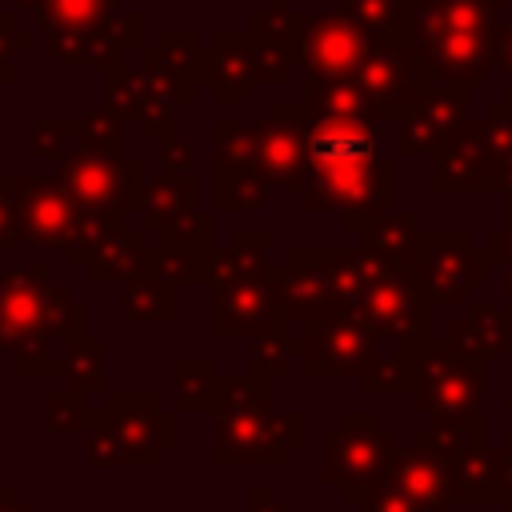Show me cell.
<instances>
[{
  "instance_id": "cell-1",
  "label": "cell",
  "mask_w": 512,
  "mask_h": 512,
  "mask_svg": "<svg viewBox=\"0 0 512 512\" xmlns=\"http://www.w3.org/2000/svg\"><path fill=\"white\" fill-rule=\"evenodd\" d=\"M120 124L124 120H116L108 108H88L56 156V176L84 208V228L68 248V264L80 272L140 204V160L124 156Z\"/></svg>"
},
{
  "instance_id": "cell-2",
  "label": "cell",
  "mask_w": 512,
  "mask_h": 512,
  "mask_svg": "<svg viewBox=\"0 0 512 512\" xmlns=\"http://www.w3.org/2000/svg\"><path fill=\"white\" fill-rule=\"evenodd\" d=\"M504 0H412L404 52L424 84H484L496 68Z\"/></svg>"
},
{
  "instance_id": "cell-3",
  "label": "cell",
  "mask_w": 512,
  "mask_h": 512,
  "mask_svg": "<svg viewBox=\"0 0 512 512\" xmlns=\"http://www.w3.org/2000/svg\"><path fill=\"white\" fill-rule=\"evenodd\" d=\"M216 468H280L308 436L304 412H272L268 384L252 376H220L216 392Z\"/></svg>"
},
{
  "instance_id": "cell-4",
  "label": "cell",
  "mask_w": 512,
  "mask_h": 512,
  "mask_svg": "<svg viewBox=\"0 0 512 512\" xmlns=\"http://www.w3.org/2000/svg\"><path fill=\"white\" fill-rule=\"evenodd\" d=\"M212 336L216 340H256L276 320L272 304V260L268 232L232 228L228 248L212 256Z\"/></svg>"
},
{
  "instance_id": "cell-5",
  "label": "cell",
  "mask_w": 512,
  "mask_h": 512,
  "mask_svg": "<svg viewBox=\"0 0 512 512\" xmlns=\"http://www.w3.org/2000/svg\"><path fill=\"white\" fill-rule=\"evenodd\" d=\"M176 436V416L160 408L156 392H116L104 396L96 424L84 432V460L92 468H152L176 448Z\"/></svg>"
},
{
  "instance_id": "cell-6",
  "label": "cell",
  "mask_w": 512,
  "mask_h": 512,
  "mask_svg": "<svg viewBox=\"0 0 512 512\" xmlns=\"http://www.w3.org/2000/svg\"><path fill=\"white\" fill-rule=\"evenodd\" d=\"M64 324H88V304L72 300L44 264H20L0 276V352H20Z\"/></svg>"
},
{
  "instance_id": "cell-7",
  "label": "cell",
  "mask_w": 512,
  "mask_h": 512,
  "mask_svg": "<svg viewBox=\"0 0 512 512\" xmlns=\"http://www.w3.org/2000/svg\"><path fill=\"white\" fill-rule=\"evenodd\" d=\"M308 212H336L348 232H360L368 220L396 208V160H340L312 164L304 188Z\"/></svg>"
},
{
  "instance_id": "cell-8",
  "label": "cell",
  "mask_w": 512,
  "mask_h": 512,
  "mask_svg": "<svg viewBox=\"0 0 512 512\" xmlns=\"http://www.w3.org/2000/svg\"><path fill=\"white\" fill-rule=\"evenodd\" d=\"M396 452V432L376 420L372 408H348L324 432V484L340 488L344 504H360V496L384 476Z\"/></svg>"
},
{
  "instance_id": "cell-9",
  "label": "cell",
  "mask_w": 512,
  "mask_h": 512,
  "mask_svg": "<svg viewBox=\"0 0 512 512\" xmlns=\"http://www.w3.org/2000/svg\"><path fill=\"white\" fill-rule=\"evenodd\" d=\"M488 380V360L456 352L444 336H432L416 348V384L412 408L432 420H468L480 412Z\"/></svg>"
},
{
  "instance_id": "cell-10",
  "label": "cell",
  "mask_w": 512,
  "mask_h": 512,
  "mask_svg": "<svg viewBox=\"0 0 512 512\" xmlns=\"http://www.w3.org/2000/svg\"><path fill=\"white\" fill-rule=\"evenodd\" d=\"M272 184L260 160V132L248 120L212 124V212H256Z\"/></svg>"
},
{
  "instance_id": "cell-11",
  "label": "cell",
  "mask_w": 512,
  "mask_h": 512,
  "mask_svg": "<svg viewBox=\"0 0 512 512\" xmlns=\"http://www.w3.org/2000/svg\"><path fill=\"white\" fill-rule=\"evenodd\" d=\"M336 256L340 248H288L272 268V304L300 332L336 316L340 308H352L336 288Z\"/></svg>"
},
{
  "instance_id": "cell-12",
  "label": "cell",
  "mask_w": 512,
  "mask_h": 512,
  "mask_svg": "<svg viewBox=\"0 0 512 512\" xmlns=\"http://www.w3.org/2000/svg\"><path fill=\"white\" fill-rule=\"evenodd\" d=\"M360 312V320L372 328V336L380 344H396V348H420L424 340H432V300L428 292L416 284L412 272L404 268H384L352 304Z\"/></svg>"
},
{
  "instance_id": "cell-13",
  "label": "cell",
  "mask_w": 512,
  "mask_h": 512,
  "mask_svg": "<svg viewBox=\"0 0 512 512\" xmlns=\"http://www.w3.org/2000/svg\"><path fill=\"white\" fill-rule=\"evenodd\" d=\"M488 256L464 228H424L416 252V284L432 304H472V288L488 280Z\"/></svg>"
},
{
  "instance_id": "cell-14",
  "label": "cell",
  "mask_w": 512,
  "mask_h": 512,
  "mask_svg": "<svg viewBox=\"0 0 512 512\" xmlns=\"http://www.w3.org/2000/svg\"><path fill=\"white\" fill-rule=\"evenodd\" d=\"M12 204H16V244L24 248L68 252L84 228V208L56 172L12 176Z\"/></svg>"
},
{
  "instance_id": "cell-15",
  "label": "cell",
  "mask_w": 512,
  "mask_h": 512,
  "mask_svg": "<svg viewBox=\"0 0 512 512\" xmlns=\"http://www.w3.org/2000/svg\"><path fill=\"white\" fill-rule=\"evenodd\" d=\"M376 348L380 340L372 336V328L360 320L356 308H340L336 316L292 336V356L304 360L308 376H360L372 364Z\"/></svg>"
},
{
  "instance_id": "cell-16",
  "label": "cell",
  "mask_w": 512,
  "mask_h": 512,
  "mask_svg": "<svg viewBox=\"0 0 512 512\" xmlns=\"http://www.w3.org/2000/svg\"><path fill=\"white\" fill-rule=\"evenodd\" d=\"M372 40L344 12H296V64L304 76H352Z\"/></svg>"
},
{
  "instance_id": "cell-17",
  "label": "cell",
  "mask_w": 512,
  "mask_h": 512,
  "mask_svg": "<svg viewBox=\"0 0 512 512\" xmlns=\"http://www.w3.org/2000/svg\"><path fill=\"white\" fill-rule=\"evenodd\" d=\"M260 132V160L272 188L300 192L308 188V108L304 104H272L268 116L256 124Z\"/></svg>"
},
{
  "instance_id": "cell-18",
  "label": "cell",
  "mask_w": 512,
  "mask_h": 512,
  "mask_svg": "<svg viewBox=\"0 0 512 512\" xmlns=\"http://www.w3.org/2000/svg\"><path fill=\"white\" fill-rule=\"evenodd\" d=\"M432 192H500V160L484 120H464L436 152Z\"/></svg>"
},
{
  "instance_id": "cell-19",
  "label": "cell",
  "mask_w": 512,
  "mask_h": 512,
  "mask_svg": "<svg viewBox=\"0 0 512 512\" xmlns=\"http://www.w3.org/2000/svg\"><path fill=\"white\" fill-rule=\"evenodd\" d=\"M208 48H200L192 28H164L156 44L140 48V68L152 80V92L172 104H192L204 84Z\"/></svg>"
},
{
  "instance_id": "cell-20",
  "label": "cell",
  "mask_w": 512,
  "mask_h": 512,
  "mask_svg": "<svg viewBox=\"0 0 512 512\" xmlns=\"http://www.w3.org/2000/svg\"><path fill=\"white\" fill-rule=\"evenodd\" d=\"M352 80L364 92L372 116L376 120H396V124H404L412 116V108H416V100L424 92V80L416 76V68H412V60H408L404 48H380V44H372L364 52L360 68L352 72Z\"/></svg>"
},
{
  "instance_id": "cell-21",
  "label": "cell",
  "mask_w": 512,
  "mask_h": 512,
  "mask_svg": "<svg viewBox=\"0 0 512 512\" xmlns=\"http://www.w3.org/2000/svg\"><path fill=\"white\" fill-rule=\"evenodd\" d=\"M116 4L120 0H40L32 20L60 64H84L88 44L116 20Z\"/></svg>"
},
{
  "instance_id": "cell-22",
  "label": "cell",
  "mask_w": 512,
  "mask_h": 512,
  "mask_svg": "<svg viewBox=\"0 0 512 512\" xmlns=\"http://www.w3.org/2000/svg\"><path fill=\"white\" fill-rule=\"evenodd\" d=\"M468 120V88L460 84H424L412 116L400 124L392 156H420V152H440L448 136Z\"/></svg>"
},
{
  "instance_id": "cell-23",
  "label": "cell",
  "mask_w": 512,
  "mask_h": 512,
  "mask_svg": "<svg viewBox=\"0 0 512 512\" xmlns=\"http://www.w3.org/2000/svg\"><path fill=\"white\" fill-rule=\"evenodd\" d=\"M380 484H388L392 492H400L412 508L420 512H452L456 508V488H452V468L448 460L420 452V448H396Z\"/></svg>"
},
{
  "instance_id": "cell-24",
  "label": "cell",
  "mask_w": 512,
  "mask_h": 512,
  "mask_svg": "<svg viewBox=\"0 0 512 512\" xmlns=\"http://www.w3.org/2000/svg\"><path fill=\"white\" fill-rule=\"evenodd\" d=\"M204 84L220 104H244L252 100L256 88V60H252V36L248 28H220L208 44V64H204Z\"/></svg>"
},
{
  "instance_id": "cell-25",
  "label": "cell",
  "mask_w": 512,
  "mask_h": 512,
  "mask_svg": "<svg viewBox=\"0 0 512 512\" xmlns=\"http://www.w3.org/2000/svg\"><path fill=\"white\" fill-rule=\"evenodd\" d=\"M376 116H312L308 112V164L376 160Z\"/></svg>"
},
{
  "instance_id": "cell-26",
  "label": "cell",
  "mask_w": 512,
  "mask_h": 512,
  "mask_svg": "<svg viewBox=\"0 0 512 512\" xmlns=\"http://www.w3.org/2000/svg\"><path fill=\"white\" fill-rule=\"evenodd\" d=\"M196 180L188 172H160L152 180L140 184V204H136V228L152 232L156 240L176 232L180 224H188L196 216Z\"/></svg>"
},
{
  "instance_id": "cell-27",
  "label": "cell",
  "mask_w": 512,
  "mask_h": 512,
  "mask_svg": "<svg viewBox=\"0 0 512 512\" xmlns=\"http://www.w3.org/2000/svg\"><path fill=\"white\" fill-rule=\"evenodd\" d=\"M456 352L464 356H512V304L496 308V304H468L464 320H456L444 336Z\"/></svg>"
},
{
  "instance_id": "cell-28",
  "label": "cell",
  "mask_w": 512,
  "mask_h": 512,
  "mask_svg": "<svg viewBox=\"0 0 512 512\" xmlns=\"http://www.w3.org/2000/svg\"><path fill=\"white\" fill-rule=\"evenodd\" d=\"M216 248L204 240H156L144 248V276H156L172 288L208 284Z\"/></svg>"
},
{
  "instance_id": "cell-29",
  "label": "cell",
  "mask_w": 512,
  "mask_h": 512,
  "mask_svg": "<svg viewBox=\"0 0 512 512\" xmlns=\"http://www.w3.org/2000/svg\"><path fill=\"white\" fill-rule=\"evenodd\" d=\"M420 236H424V228L416 224V212L392 208V212H384V216H376V220H368L360 228V248L380 256V260H388L392 268L412 272L416 268V252H420Z\"/></svg>"
},
{
  "instance_id": "cell-30",
  "label": "cell",
  "mask_w": 512,
  "mask_h": 512,
  "mask_svg": "<svg viewBox=\"0 0 512 512\" xmlns=\"http://www.w3.org/2000/svg\"><path fill=\"white\" fill-rule=\"evenodd\" d=\"M452 488H456V504H492L500 500V448H492L488 440H476L472 448H464L452 464Z\"/></svg>"
},
{
  "instance_id": "cell-31",
  "label": "cell",
  "mask_w": 512,
  "mask_h": 512,
  "mask_svg": "<svg viewBox=\"0 0 512 512\" xmlns=\"http://www.w3.org/2000/svg\"><path fill=\"white\" fill-rule=\"evenodd\" d=\"M144 232L136 228V224H124V228H116L100 248H96V256L88 260V268H84V280L88 284H108V280H136V276H144Z\"/></svg>"
},
{
  "instance_id": "cell-32",
  "label": "cell",
  "mask_w": 512,
  "mask_h": 512,
  "mask_svg": "<svg viewBox=\"0 0 512 512\" xmlns=\"http://www.w3.org/2000/svg\"><path fill=\"white\" fill-rule=\"evenodd\" d=\"M340 12L380 48H404L412 0H340Z\"/></svg>"
},
{
  "instance_id": "cell-33",
  "label": "cell",
  "mask_w": 512,
  "mask_h": 512,
  "mask_svg": "<svg viewBox=\"0 0 512 512\" xmlns=\"http://www.w3.org/2000/svg\"><path fill=\"white\" fill-rule=\"evenodd\" d=\"M180 312V288L156 280V276H136L124 284L120 316L128 324H168Z\"/></svg>"
},
{
  "instance_id": "cell-34",
  "label": "cell",
  "mask_w": 512,
  "mask_h": 512,
  "mask_svg": "<svg viewBox=\"0 0 512 512\" xmlns=\"http://www.w3.org/2000/svg\"><path fill=\"white\" fill-rule=\"evenodd\" d=\"M412 384H416V348H396V344H380L372 364L356 376V388L364 396H388V392L412 396Z\"/></svg>"
},
{
  "instance_id": "cell-35",
  "label": "cell",
  "mask_w": 512,
  "mask_h": 512,
  "mask_svg": "<svg viewBox=\"0 0 512 512\" xmlns=\"http://www.w3.org/2000/svg\"><path fill=\"white\" fill-rule=\"evenodd\" d=\"M80 336H88V324H64V328H52V332L28 340V344L16 352L12 368H16L20 376H64L68 348H72V340H80Z\"/></svg>"
},
{
  "instance_id": "cell-36",
  "label": "cell",
  "mask_w": 512,
  "mask_h": 512,
  "mask_svg": "<svg viewBox=\"0 0 512 512\" xmlns=\"http://www.w3.org/2000/svg\"><path fill=\"white\" fill-rule=\"evenodd\" d=\"M152 100H160L152 92V80L144 76L140 64H116L108 68V80H104V108L116 116V120H136L152 108ZM172 104V100H168Z\"/></svg>"
},
{
  "instance_id": "cell-37",
  "label": "cell",
  "mask_w": 512,
  "mask_h": 512,
  "mask_svg": "<svg viewBox=\"0 0 512 512\" xmlns=\"http://www.w3.org/2000/svg\"><path fill=\"white\" fill-rule=\"evenodd\" d=\"M476 440H488V420L484 412H472L468 420H432L428 428H416L412 432V448L420 452H432L440 460H456L464 448H472Z\"/></svg>"
},
{
  "instance_id": "cell-38",
  "label": "cell",
  "mask_w": 512,
  "mask_h": 512,
  "mask_svg": "<svg viewBox=\"0 0 512 512\" xmlns=\"http://www.w3.org/2000/svg\"><path fill=\"white\" fill-rule=\"evenodd\" d=\"M304 108L312 116H372V108L352 76H308Z\"/></svg>"
},
{
  "instance_id": "cell-39",
  "label": "cell",
  "mask_w": 512,
  "mask_h": 512,
  "mask_svg": "<svg viewBox=\"0 0 512 512\" xmlns=\"http://www.w3.org/2000/svg\"><path fill=\"white\" fill-rule=\"evenodd\" d=\"M220 392V372L212 356H180L176 360V408L180 412H212Z\"/></svg>"
},
{
  "instance_id": "cell-40",
  "label": "cell",
  "mask_w": 512,
  "mask_h": 512,
  "mask_svg": "<svg viewBox=\"0 0 512 512\" xmlns=\"http://www.w3.org/2000/svg\"><path fill=\"white\" fill-rule=\"evenodd\" d=\"M288 320H284V312L276 308V320L268 324V332H260L256 340H248V376L252 380H260V384H272L276 376H284L288 372V364H292V336H288Z\"/></svg>"
},
{
  "instance_id": "cell-41",
  "label": "cell",
  "mask_w": 512,
  "mask_h": 512,
  "mask_svg": "<svg viewBox=\"0 0 512 512\" xmlns=\"http://www.w3.org/2000/svg\"><path fill=\"white\" fill-rule=\"evenodd\" d=\"M104 340L100 336H80L68 348V364H64V388L80 392V396H104Z\"/></svg>"
},
{
  "instance_id": "cell-42",
  "label": "cell",
  "mask_w": 512,
  "mask_h": 512,
  "mask_svg": "<svg viewBox=\"0 0 512 512\" xmlns=\"http://www.w3.org/2000/svg\"><path fill=\"white\" fill-rule=\"evenodd\" d=\"M124 48H140V16L136 12H116V20L88 44L84 64L108 72V68L124 64Z\"/></svg>"
},
{
  "instance_id": "cell-43",
  "label": "cell",
  "mask_w": 512,
  "mask_h": 512,
  "mask_svg": "<svg viewBox=\"0 0 512 512\" xmlns=\"http://www.w3.org/2000/svg\"><path fill=\"white\" fill-rule=\"evenodd\" d=\"M96 416L100 412H92L88 408V396H80V392H56L52 400H48V424L56 428V432H88L92 424H96Z\"/></svg>"
},
{
  "instance_id": "cell-44",
  "label": "cell",
  "mask_w": 512,
  "mask_h": 512,
  "mask_svg": "<svg viewBox=\"0 0 512 512\" xmlns=\"http://www.w3.org/2000/svg\"><path fill=\"white\" fill-rule=\"evenodd\" d=\"M72 128H76V120H40V124L32 128V156H48V160H56L60 148L68 144Z\"/></svg>"
},
{
  "instance_id": "cell-45",
  "label": "cell",
  "mask_w": 512,
  "mask_h": 512,
  "mask_svg": "<svg viewBox=\"0 0 512 512\" xmlns=\"http://www.w3.org/2000/svg\"><path fill=\"white\" fill-rule=\"evenodd\" d=\"M176 128H180V124H176V104H168V100H152V108L140 116V132H144L148 140H156V144L180 136Z\"/></svg>"
},
{
  "instance_id": "cell-46",
  "label": "cell",
  "mask_w": 512,
  "mask_h": 512,
  "mask_svg": "<svg viewBox=\"0 0 512 512\" xmlns=\"http://www.w3.org/2000/svg\"><path fill=\"white\" fill-rule=\"evenodd\" d=\"M160 156H164V172H188L192 176V168L200 160V148L188 136H172V140L160 144Z\"/></svg>"
},
{
  "instance_id": "cell-47",
  "label": "cell",
  "mask_w": 512,
  "mask_h": 512,
  "mask_svg": "<svg viewBox=\"0 0 512 512\" xmlns=\"http://www.w3.org/2000/svg\"><path fill=\"white\" fill-rule=\"evenodd\" d=\"M28 40H32V36L20 32L8 12H0V84H12V56H16V44H28Z\"/></svg>"
},
{
  "instance_id": "cell-48",
  "label": "cell",
  "mask_w": 512,
  "mask_h": 512,
  "mask_svg": "<svg viewBox=\"0 0 512 512\" xmlns=\"http://www.w3.org/2000/svg\"><path fill=\"white\" fill-rule=\"evenodd\" d=\"M356 508H360V512H420V508H412L400 492H392V488H388V484H380V480L360 496V504H356Z\"/></svg>"
},
{
  "instance_id": "cell-49",
  "label": "cell",
  "mask_w": 512,
  "mask_h": 512,
  "mask_svg": "<svg viewBox=\"0 0 512 512\" xmlns=\"http://www.w3.org/2000/svg\"><path fill=\"white\" fill-rule=\"evenodd\" d=\"M484 256H488V264L512 268V224H508V220H504L500 228H488V236H484Z\"/></svg>"
},
{
  "instance_id": "cell-50",
  "label": "cell",
  "mask_w": 512,
  "mask_h": 512,
  "mask_svg": "<svg viewBox=\"0 0 512 512\" xmlns=\"http://www.w3.org/2000/svg\"><path fill=\"white\" fill-rule=\"evenodd\" d=\"M16 244V204H12V176H0V248Z\"/></svg>"
},
{
  "instance_id": "cell-51",
  "label": "cell",
  "mask_w": 512,
  "mask_h": 512,
  "mask_svg": "<svg viewBox=\"0 0 512 512\" xmlns=\"http://www.w3.org/2000/svg\"><path fill=\"white\" fill-rule=\"evenodd\" d=\"M248 512H288V504L276 500L264 484H252V492H248Z\"/></svg>"
},
{
  "instance_id": "cell-52",
  "label": "cell",
  "mask_w": 512,
  "mask_h": 512,
  "mask_svg": "<svg viewBox=\"0 0 512 512\" xmlns=\"http://www.w3.org/2000/svg\"><path fill=\"white\" fill-rule=\"evenodd\" d=\"M496 64L508 72V80H512V16H504V24H500V48H496Z\"/></svg>"
},
{
  "instance_id": "cell-53",
  "label": "cell",
  "mask_w": 512,
  "mask_h": 512,
  "mask_svg": "<svg viewBox=\"0 0 512 512\" xmlns=\"http://www.w3.org/2000/svg\"><path fill=\"white\" fill-rule=\"evenodd\" d=\"M0 512H32V504L16 500V492L8 484H0Z\"/></svg>"
},
{
  "instance_id": "cell-54",
  "label": "cell",
  "mask_w": 512,
  "mask_h": 512,
  "mask_svg": "<svg viewBox=\"0 0 512 512\" xmlns=\"http://www.w3.org/2000/svg\"><path fill=\"white\" fill-rule=\"evenodd\" d=\"M504 412H508V432H504V444H512V392L504 396Z\"/></svg>"
},
{
  "instance_id": "cell-55",
  "label": "cell",
  "mask_w": 512,
  "mask_h": 512,
  "mask_svg": "<svg viewBox=\"0 0 512 512\" xmlns=\"http://www.w3.org/2000/svg\"><path fill=\"white\" fill-rule=\"evenodd\" d=\"M504 288H508V304H512V268H504Z\"/></svg>"
},
{
  "instance_id": "cell-56",
  "label": "cell",
  "mask_w": 512,
  "mask_h": 512,
  "mask_svg": "<svg viewBox=\"0 0 512 512\" xmlns=\"http://www.w3.org/2000/svg\"><path fill=\"white\" fill-rule=\"evenodd\" d=\"M504 100H508V104H512V80H508V92H504Z\"/></svg>"
},
{
  "instance_id": "cell-57",
  "label": "cell",
  "mask_w": 512,
  "mask_h": 512,
  "mask_svg": "<svg viewBox=\"0 0 512 512\" xmlns=\"http://www.w3.org/2000/svg\"><path fill=\"white\" fill-rule=\"evenodd\" d=\"M504 512H512V504H504Z\"/></svg>"
}]
</instances>
